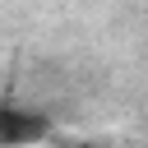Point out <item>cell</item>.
Wrapping results in <instances>:
<instances>
[{
    "label": "cell",
    "mask_w": 148,
    "mask_h": 148,
    "mask_svg": "<svg viewBox=\"0 0 148 148\" xmlns=\"http://www.w3.org/2000/svg\"><path fill=\"white\" fill-rule=\"evenodd\" d=\"M56 148H74V143H56Z\"/></svg>",
    "instance_id": "obj_1"
}]
</instances>
